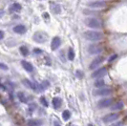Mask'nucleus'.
<instances>
[{"label":"nucleus","mask_w":127,"mask_h":126,"mask_svg":"<svg viewBox=\"0 0 127 126\" xmlns=\"http://www.w3.org/2000/svg\"><path fill=\"white\" fill-rule=\"evenodd\" d=\"M94 85H95V87H96V88H103V86L105 85V81L103 79H101V78H99V79L95 80Z\"/></svg>","instance_id":"nucleus-20"},{"label":"nucleus","mask_w":127,"mask_h":126,"mask_svg":"<svg viewBox=\"0 0 127 126\" xmlns=\"http://www.w3.org/2000/svg\"><path fill=\"white\" fill-rule=\"evenodd\" d=\"M17 96H18L19 100L21 101V102H26V101H27L24 93H22V92H19L18 94H17Z\"/></svg>","instance_id":"nucleus-24"},{"label":"nucleus","mask_w":127,"mask_h":126,"mask_svg":"<svg viewBox=\"0 0 127 126\" xmlns=\"http://www.w3.org/2000/svg\"><path fill=\"white\" fill-rule=\"evenodd\" d=\"M83 35L87 40L94 41V42L99 41L103 38V33L97 31H86L83 33Z\"/></svg>","instance_id":"nucleus-1"},{"label":"nucleus","mask_w":127,"mask_h":126,"mask_svg":"<svg viewBox=\"0 0 127 126\" xmlns=\"http://www.w3.org/2000/svg\"><path fill=\"white\" fill-rule=\"evenodd\" d=\"M3 37H4V32L0 30V39H3Z\"/></svg>","instance_id":"nucleus-35"},{"label":"nucleus","mask_w":127,"mask_h":126,"mask_svg":"<svg viewBox=\"0 0 127 126\" xmlns=\"http://www.w3.org/2000/svg\"><path fill=\"white\" fill-rule=\"evenodd\" d=\"M49 86H50V82L47 81V80H44L42 83H40V84L38 85V92L44 91V90H46Z\"/></svg>","instance_id":"nucleus-17"},{"label":"nucleus","mask_w":127,"mask_h":126,"mask_svg":"<svg viewBox=\"0 0 127 126\" xmlns=\"http://www.w3.org/2000/svg\"><path fill=\"white\" fill-rule=\"evenodd\" d=\"M104 60V57H95V59L91 62V64H90V66H89V69L90 70H94L95 69L100 63L102 62Z\"/></svg>","instance_id":"nucleus-11"},{"label":"nucleus","mask_w":127,"mask_h":126,"mask_svg":"<svg viewBox=\"0 0 127 126\" xmlns=\"http://www.w3.org/2000/svg\"><path fill=\"white\" fill-rule=\"evenodd\" d=\"M113 103V98H103L101 100H99L97 102V107L99 109H103V108H107L109 106H111Z\"/></svg>","instance_id":"nucleus-9"},{"label":"nucleus","mask_w":127,"mask_h":126,"mask_svg":"<svg viewBox=\"0 0 127 126\" xmlns=\"http://www.w3.org/2000/svg\"><path fill=\"white\" fill-rule=\"evenodd\" d=\"M19 51H20V53H21V55H22L23 57H27V56L29 55V49H28L26 46H21V47L19 48Z\"/></svg>","instance_id":"nucleus-21"},{"label":"nucleus","mask_w":127,"mask_h":126,"mask_svg":"<svg viewBox=\"0 0 127 126\" xmlns=\"http://www.w3.org/2000/svg\"><path fill=\"white\" fill-rule=\"evenodd\" d=\"M47 38H48V35L45 33L44 32H42V31L34 32V34H33V36H32L33 41H35L36 43H44V42H46Z\"/></svg>","instance_id":"nucleus-4"},{"label":"nucleus","mask_w":127,"mask_h":126,"mask_svg":"<svg viewBox=\"0 0 127 126\" xmlns=\"http://www.w3.org/2000/svg\"><path fill=\"white\" fill-rule=\"evenodd\" d=\"M106 74H107V69L105 67H101L99 69H96L95 71H94L91 76L93 78H98L99 79V78H102L104 76H106Z\"/></svg>","instance_id":"nucleus-6"},{"label":"nucleus","mask_w":127,"mask_h":126,"mask_svg":"<svg viewBox=\"0 0 127 126\" xmlns=\"http://www.w3.org/2000/svg\"><path fill=\"white\" fill-rule=\"evenodd\" d=\"M54 126H61V124L58 121V120H55V121H54Z\"/></svg>","instance_id":"nucleus-31"},{"label":"nucleus","mask_w":127,"mask_h":126,"mask_svg":"<svg viewBox=\"0 0 127 126\" xmlns=\"http://www.w3.org/2000/svg\"><path fill=\"white\" fill-rule=\"evenodd\" d=\"M61 104H62V100H61L60 97H57H57H54L53 98V105H54V107L56 108V109L60 108Z\"/></svg>","instance_id":"nucleus-18"},{"label":"nucleus","mask_w":127,"mask_h":126,"mask_svg":"<svg viewBox=\"0 0 127 126\" xmlns=\"http://www.w3.org/2000/svg\"><path fill=\"white\" fill-rule=\"evenodd\" d=\"M34 53H35V54H37V55H39V54H41V53H42V51L39 50V49H34Z\"/></svg>","instance_id":"nucleus-34"},{"label":"nucleus","mask_w":127,"mask_h":126,"mask_svg":"<svg viewBox=\"0 0 127 126\" xmlns=\"http://www.w3.org/2000/svg\"><path fill=\"white\" fill-rule=\"evenodd\" d=\"M62 118H63L64 120H69V119L71 118L70 111H68V110L63 111V113H62Z\"/></svg>","instance_id":"nucleus-22"},{"label":"nucleus","mask_w":127,"mask_h":126,"mask_svg":"<svg viewBox=\"0 0 127 126\" xmlns=\"http://www.w3.org/2000/svg\"><path fill=\"white\" fill-rule=\"evenodd\" d=\"M21 65H22V67L24 68V70L27 71L28 73H32V71H33V66H32L30 62H28V61L22 60V61H21Z\"/></svg>","instance_id":"nucleus-14"},{"label":"nucleus","mask_w":127,"mask_h":126,"mask_svg":"<svg viewBox=\"0 0 127 126\" xmlns=\"http://www.w3.org/2000/svg\"><path fill=\"white\" fill-rule=\"evenodd\" d=\"M43 17H44L46 20H49L50 19V16H49V13H43Z\"/></svg>","instance_id":"nucleus-32"},{"label":"nucleus","mask_w":127,"mask_h":126,"mask_svg":"<svg viewBox=\"0 0 127 126\" xmlns=\"http://www.w3.org/2000/svg\"><path fill=\"white\" fill-rule=\"evenodd\" d=\"M107 5V2L106 1H103V0H96V1H92L89 2L87 4V6L92 8V9H101L104 8Z\"/></svg>","instance_id":"nucleus-5"},{"label":"nucleus","mask_w":127,"mask_h":126,"mask_svg":"<svg viewBox=\"0 0 127 126\" xmlns=\"http://www.w3.org/2000/svg\"><path fill=\"white\" fill-rule=\"evenodd\" d=\"M85 25L92 29H100L102 27L101 21L95 17H90L85 20Z\"/></svg>","instance_id":"nucleus-2"},{"label":"nucleus","mask_w":127,"mask_h":126,"mask_svg":"<svg viewBox=\"0 0 127 126\" xmlns=\"http://www.w3.org/2000/svg\"><path fill=\"white\" fill-rule=\"evenodd\" d=\"M8 69H9V68H8V66H7L6 64H4V63H0V70L7 71Z\"/></svg>","instance_id":"nucleus-27"},{"label":"nucleus","mask_w":127,"mask_h":126,"mask_svg":"<svg viewBox=\"0 0 127 126\" xmlns=\"http://www.w3.org/2000/svg\"><path fill=\"white\" fill-rule=\"evenodd\" d=\"M60 45H61V39H60V37H58V36H56V37L53 38V40H52L51 49L53 51H56L60 47Z\"/></svg>","instance_id":"nucleus-12"},{"label":"nucleus","mask_w":127,"mask_h":126,"mask_svg":"<svg viewBox=\"0 0 127 126\" xmlns=\"http://www.w3.org/2000/svg\"><path fill=\"white\" fill-rule=\"evenodd\" d=\"M110 94H112V90L110 88H99L93 92V94L96 96H106Z\"/></svg>","instance_id":"nucleus-7"},{"label":"nucleus","mask_w":127,"mask_h":126,"mask_svg":"<svg viewBox=\"0 0 127 126\" xmlns=\"http://www.w3.org/2000/svg\"><path fill=\"white\" fill-rule=\"evenodd\" d=\"M88 126H93V125H92V124H89V125H88Z\"/></svg>","instance_id":"nucleus-37"},{"label":"nucleus","mask_w":127,"mask_h":126,"mask_svg":"<svg viewBox=\"0 0 127 126\" xmlns=\"http://www.w3.org/2000/svg\"><path fill=\"white\" fill-rule=\"evenodd\" d=\"M68 58H69V60H74V58H75V51L72 48H70L69 52H68Z\"/></svg>","instance_id":"nucleus-23"},{"label":"nucleus","mask_w":127,"mask_h":126,"mask_svg":"<svg viewBox=\"0 0 127 126\" xmlns=\"http://www.w3.org/2000/svg\"><path fill=\"white\" fill-rule=\"evenodd\" d=\"M111 126H122V122H117V123H115V124H111Z\"/></svg>","instance_id":"nucleus-33"},{"label":"nucleus","mask_w":127,"mask_h":126,"mask_svg":"<svg viewBox=\"0 0 127 126\" xmlns=\"http://www.w3.org/2000/svg\"><path fill=\"white\" fill-rule=\"evenodd\" d=\"M40 103L44 106V107H48L49 106V104H48V101L46 100V98H45L44 96H41L40 97Z\"/></svg>","instance_id":"nucleus-26"},{"label":"nucleus","mask_w":127,"mask_h":126,"mask_svg":"<svg viewBox=\"0 0 127 126\" xmlns=\"http://www.w3.org/2000/svg\"><path fill=\"white\" fill-rule=\"evenodd\" d=\"M13 32H15V33H18V34H23V33H25L26 32V27L24 25H21V24H19V25H16L13 27Z\"/></svg>","instance_id":"nucleus-13"},{"label":"nucleus","mask_w":127,"mask_h":126,"mask_svg":"<svg viewBox=\"0 0 127 126\" xmlns=\"http://www.w3.org/2000/svg\"><path fill=\"white\" fill-rule=\"evenodd\" d=\"M87 50L90 55H98L103 51V46L99 43H94V44H90Z\"/></svg>","instance_id":"nucleus-3"},{"label":"nucleus","mask_w":127,"mask_h":126,"mask_svg":"<svg viewBox=\"0 0 127 126\" xmlns=\"http://www.w3.org/2000/svg\"><path fill=\"white\" fill-rule=\"evenodd\" d=\"M116 58H117V55H113L112 57H109L108 61H109V62H113V61H114V60L116 59Z\"/></svg>","instance_id":"nucleus-29"},{"label":"nucleus","mask_w":127,"mask_h":126,"mask_svg":"<svg viewBox=\"0 0 127 126\" xmlns=\"http://www.w3.org/2000/svg\"><path fill=\"white\" fill-rule=\"evenodd\" d=\"M76 76H77L78 78H82L83 77V73L81 72V71H79V70H78V71H76Z\"/></svg>","instance_id":"nucleus-28"},{"label":"nucleus","mask_w":127,"mask_h":126,"mask_svg":"<svg viewBox=\"0 0 127 126\" xmlns=\"http://www.w3.org/2000/svg\"><path fill=\"white\" fill-rule=\"evenodd\" d=\"M123 106H124L123 102H122V101H119V102L115 103L114 105H112L111 109H112L113 111H117V110H121V109L123 108Z\"/></svg>","instance_id":"nucleus-19"},{"label":"nucleus","mask_w":127,"mask_h":126,"mask_svg":"<svg viewBox=\"0 0 127 126\" xmlns=\"http://www.w3.org/2000/svg\"><path fill=\"white\" fill-rule=\"evenodd\" d=\"M119 117H120V115L118 113H111V114L106 115L105 117H103L102 120H103V122H105V123H111V122H113V121L118 120Z\"/></svg>","instance_id":"nucleus-8"},{"label":"nucleus","mask_w":127,"mask_h":126,"mask_svg":"<svg viewBox=\"0 0 127 126\" xmlns=\"http://www.w3.org/2000/svg\"><path fill=\"white\" fill-rule=\"evenodd\" d=\"M35 109V104H31L30 105V107H29V110H30V112H32Z\"/></svg>","instance_id":"nucleus-30"},{"label":"nucleus","mask_w":127,"mask_h":126,"mask_svg":"<svg viewBox=\"0 0 127 126\" xmlns=\"http://www.w3.org/2000/svg\"><path fill=\"white\" fill-rule=\"evenodd\" d=\"M28 123L30 126H38L41 124V121H39V120H30Z\"/></svg>","instance_id":"nucleus-25"},{"label":"nucleus","mask_w":127,"mask_h":126,"mask_svg":"<svg viewBox=\"0 0 127 126\" xmlns=\"http://www.w3.org/2000/svg\"><path fill=\"white\" fill-rule=\"evenodd\" d=\"M23 84L29 89H32V90L35 91V92H38V85L39 84H37V83L32 82L31 80H29V79H24L23 80Z\"/></svg>","instance_id":"nucleus-10"},{"label":"nucleus","mask_w":127,"mask_h":126,"mask_svg":"<svg viewBox=\"0 0 127 126\" xmlns=\"http://www.w3.org/2000/svg\"><path fill=\"white\" fill-rule=\"evenodd\" d=\"M51 10L52 12L56 14H59L61 13V8L58 4H55V3H52L51 4Z\"/></svg>","instance_id":"nucleus-16"},{"label":"nucleus","mask_w":127,"mask_h":126,"mask_svg":"<svg viewBox=\"0 0 127 126\" xmlns=\"http://www.w3.org/2000/svg\"><path fill=\"white\" fill-rule=\"evenodd\" d=\"M4 14V11H0V17H2Z\"/></svg>","instance_id":"nucleus-36"},{"label":"nucleus","mask_w":127,"mask_h":126,"mask_svg":"<svg viewBox=\"0 0 127 126\" xmlns=\"http://www.w3.org/2000/svg\"><path fill=\"white\" fill-rule=\"evenodd\" d=\"M22 7L19 3H13L12 6L10 7V12L11 13H17L19 11H21Z\"/></svg>","instance_id":"nucleus-15"}]
</instances>
